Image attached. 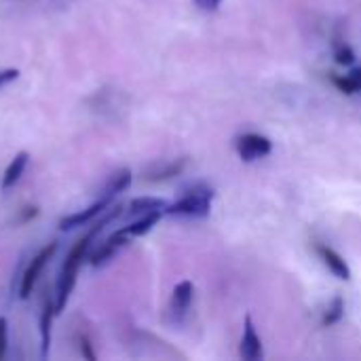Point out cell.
I'll list each match as a JSON object with an SVG mask.
<instances>
[{"label":"cell","instance_id":"cell-1","mask_svg":"<svg viewBox=\"0 0 361 361\" xmlns=\"http://www.w3.org/2000/svg\"><path fill=\"white\" fill-rule=\"evenodd\" d=\"M123 214V205H114L110 209H106L99 220L93 222V226L70 247L66 260H63V267H61V273H59V279H57V290H55V311L57 315L66 309V302L70 300V294L76 286V277H78V271L82 267V262L87 260L89 256V250L93 245V241L97 239V235L104 231V226H108L112 220H116L118 216Z\"/></svg>","mask_w":361,"mask_h":361},{"label":"cell","instance_id":"cell-2","mask_svg":"<svg viewBox=\"0 0 361 361\" xmlns=\"http://www.w3.org/2000/svg\"><path fill=\"white\" fill-rule=\"evenodd\" d=\"M212 199H214L212 188L197 186V188L188 190L173 205H167L165 214L167 216H184V218H205L212 212Z\"/></svg>","mask_w":361,"mask_h":361},{"label":"cell","instance_id":"cell-3","mask_svg":"<svg viewBox=\"0 0 361 361\" xmlns=\"http://www.w3.org/2000/svg\"><path fill=\"white\" fill-rule=\"evenodd\" d=\"M55 252H57V243L51 241L49 245H44V247L30 260V264H27L25 271L21 273V279H19V286H17V294H19L21 300H27V298H30V294H32L36 281L40 279L44 267H47L49 260L55 256Z\"/></svg>","mask_w":361,"mask_h":361},{"label":"cell","instance_id":"cell-4","mask_svg":"<svg viewBox=\"0 0 361 361\" xmlns=\"http://www.w3.org/2000/svg\"><path fill=\"white\" fill-rule=\"evenodd\" d=\"M235 148L239 152V157L243 161H258V159H264L271 154L273 150V144L267 135H260V133H243L237 137L235 142Z\"/></svg>","mask_w":361,"mask_h":361},{"label":"cell","instance_id":"cell-5","mask_svg":"<svg viewBox=\"0 0 361 361\" xmlns=\"http://www.w3.org/2000/svg\"><path fill=\"white\" fill-rule=\"evenodd\" d=\"M192 294H195V288H192L190 281H180L173 288L171 300H169V307H167V315H169L171 324H182L184 322V317L188 315L190 305H192Z\"/></svg>","mask_w":361,"mask_h":361},{"label":"cell","instance_id":"cell-6","mask_svg":"<svg viewBox=\"0 0 361 361\" xmlns=\"http://www.w3.org/2000/svg\"><path fill=\"white\" fill-rule=\"evenodd\" d=\"M112 205L110 199H104L99 197L95 203H91L87 209L82 212H76V214H70V216H63L59 220V231H74V228H80V226H87V224H93L95 218H99L108 207Z\"/></svg>","mask_w":361,"mask_h":361},{"label":"cell","instance_id":"cell-7","mask_svg":"<svg viewBox=\"0 0 361 361\" xmlns=\"http://www.w3.org/2000/svg\"><path fill=\"white\" fill-rule=\"evenodd\" d=\"M129 243V237H125L121 231H116V233H112L97 250H93L87 258H89V264L91 267H104L108 260H112L114 258V254L121 250V247H125Z\"/></svg>","mask_w":361,"mask_h":361},{"label":"cell","instance_id":"cell-8","mask_svg":"<svg viewBox=\"0 0 361 361\" xmlns=\"http://www.w3.org/2000/svg\"><path fill=\"white\" fill-rule=\"evenodd\" d=\"M239 355L245 361L262 360V341L256 334V328L252 324V317H245L243 336H241V345H239Z\"/></svg>","mask_w":361,"mask_h":361},{"label":"cell","instance_id":"cell-9","mask_svg":"<svg viewBox=\"0 0 361 361\" xmlns=\"http://www.w3.org/2000/svg\"><path fill=\"white\" fill-rule=\"evenodd\" d=\"M317 254H319L322 262H324L338 279H343V281H349V279H351V269H349V264L345 262V258H343L338 252H334V250L328 247V245H317Z\"/></svg>","mask_w":361,"mask_h":361},{"label":"cell","instance_id":"cell-10","mask_svg":"<svg viewBox=\"0 0 361 361\" xmlns=\"http://www.w3.org/2000/svg\"><path fill=\"white\" fill-rule=\"evenodd\" d=\"M55 300H44L42 313H40V357L44 360L51 349V326L55 319Z\"/></svg>","mask_w":361,"mask_h":361},{"label":"cell","instance_id":"cell-11","mask_svg":"<svg viewBox=\"0 0 361 361\" xmlns=\"http://www.w3.org/2000/svg\"><path fill=\"white\" fill-rule=\"evenodd\" d=\"M27 161H30V154H27L25 150H21V152L15 154V159H13V161L8 163V167L4 169V176H2V182H0V188H2V190L13 188V186L21 180V176H23V171H25V167H27Z\"/></svg>","mask_w":361,"mask_h":361},{"label":"cell","instance_id":"cell-12","mask_svg":"<svg viewBox=\"0 0 361 361\" xmlns=\"http://www.w3.org/2000/svg\"><path fill=\"white\" fill-rule=\"evenodd\" d=\"M184 167H186V159H176V161H169V163H163V165L148 169L144 173V180L146 182H165V180L180 176L184 171Z\"/></svg>","mask_w":361,"mask_h":361},{"label":"cell","instance_id":"cell-13","mask_svg":"<svg viewBox=\"0 0 361 361\" xmlns=\"http://www.w3.org/2000/svg\"><path fill=\"white\" fill-rule=\"evenodd\" d=\"M131 180H133V176H131L129 169H118V171H114V173L108 178V182H106V186H104V190H102L99 197L114 201L116 195L125 192V190L131 186Z\"/></svg>","mask_w":361,"mask_h":361},{"label":"cell","instance_id":"cell-14","mask_svg":"<svg viewBox=\"0 0 361 361\" xmlns=\"http://www.w3.org/2000/svg\"><path fill=\"white\" fill-rule=\"evenodd\" d=\"M161 216H163V212H150V214H144L140 220H135V222H131V224H127V226H123V228H118L125 237H142V235H146V233H150L152 231V226L161 220Z\"/></svg>","mask_w":361,"mask_h":361},{"label":"cell","instance_id":"cell-15","mask_svg":"<svg viewBox=\"0 0 361 361\" xmlns=\"http://www.w3.org/2000/svg\"><path fill=\"white\" fill-rule=\"evenodd\" d=\"M167 201L159 197H137L129 203V214L131 216H144L150 212H163L165 214Z\"/></svg>","mask_w":361,"mask_h":361},{"label":"cell","instance_id":"cell-16","mask_svg":"<svg viewBox=\"0 0 361 361\" xmlns=\"http://www.w3.org/2000/svg\"><path fill=\"white\" fill-rule=\"evenodd\" d=\"M332 82L336 85V89H338V91H343V93H347V95L360 93L361 68H353L349 74H334V76H332Z\"/></svg>","mask_w":361,"mask_h":361},{"label":"cell","instance_id":"cell-17","mask_svg":"<svg viewBox=\"0 0 361 361\" xmlns=\"http://www.w3.org/2000/svg\"><path fill=\"white\" fill-rule=\"evenodd\" d=\"M343 315H345V300H343V298H334L332 305L328 307V311H326L322 324H324L326 328H330V326L338 324V322L343 319Z\"/></svg>","mask_w":361,"mask_h":361},{"label":"cell","instance_id":"cell-18","mask_svg":"<svg viewBox=\"0 0 361 361\" xmlns=\"http://www.w3.org/2000/svg\"><path fill=\"white\" fill-rule=\"evenodd\" d=\"M334 57L341 66H351L355 61V53L349 44H338L336 51H334Z\"/></svg>","mask_w":361,"mask_h":361},{"label":"cell","instance_id":"cell-19","mask_svg":"<svg viewBox=\"0 0 361 361\" xmlns=\"http://www.w3.org/2000/svg\"><path fill=\"white\" fill-rule=\"evenodd\" d=\"M78 351H80V355L85 360L95 361V351H93V345H91V341H89L87 334H80L78 336Z\"/></svg>","mask_w":361,"mask_h":361},{"label":"cell","instance_id":"cell-20","mask_svg":"<svg viewBox=\"0 0 361 361\" xmlns=\"http://www.w3.org/2000/svg\"><path fill=\"white\" fill-rule=\"evenodd\" d=\"M38 216V207L36 205H25L19 209V218H17V224H25L30 220H34Z\"/></svg>","mask_w":361,"mask_h":361},{"label":"cell","instance_id":"cell-21","mask_svg":"<svg viewBox=\"0 0 361 361\" xmlns=\"http://www.w3.org/2000/svg\"><path fill=\"white\" fill-rule=\"evenodd\" d=\"M19 78V70L17 68H6V70H0V89H4L6 85H11L13 80Z\"/></svg>","mask_w":361,"mask_h":361},{"label":"cell","instance_id":"cell-22","mask_svg":"<svg viewBox=\"0 0 361 361\" xmlns=\"http://www.w3.org/2000/svg\"><path fill=\"white\" fill-rule=\"evenodd\" d=\"M6 319L4 317H0V361L4 360V355H6Z\"/></svg>","mask_w":361,"mask_h":361},{"label":"cell","instance_id":"cell-23","mask_svg":"<svg viewBox=\"0 0 361 361\" xmlns=\"http://www.w3.org/2000/svg\"><path fill=\"white\" fill-rule=\"evenodd\" d=\"M201 8H205V11H214L222 0H195Z\"/></svg>","mask_w":361,"mask_h":361}]
</instances>
